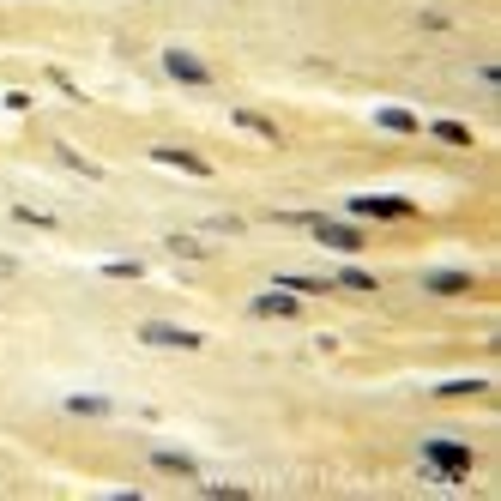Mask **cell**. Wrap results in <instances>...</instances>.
Listing matches in <instances>:
<instances>
[{
  "instance_id": "obj_14",
  "label": "cell",
  "mask_w": 501,
  "mask_h": 501,
  "mask_svg": "<svg viewBox=\"0 0 501 501\" xmlns=\"http://www.w3.org/2000/svg\"><path fill=\"white\" fill-rule=\"evenodd\" d=\"M435 140H447V145H471V127H460V121H435Z\"/></svg>"
},
{
  "instance_id": "obj_7",
  "label": "cell",
  "mask_w": 501,
  "mask_h": 501,
  "mask_svg": "<svg viewBox=\"0 0 501 501\" xmlns=\"http://www.w3.org/2000/svg\"><path fill=\"white\" fill-rule=\"evenodd\" d=\"M151 163H169V169H181V176H212V163L194 158V151H181V145H151Z\"/></svg>"
},
{
  "instance_id": "obj_9",
  "label": "cell",
  "mask_w": 501,
  "mask_h": 501,
  "mask_svg": "<svg viewBox=\"0 0 501 501\" xmlns=\"http://www.w3.org/2000/svg\"><path fill=\"white\" fill-rule=\"evenodd\" d=\"M151 465H158V471H176V478H194V483H200V465L187 460V453H169V447H158V453H151Z\"/></svg>"
},
{
  "instance_id": "obj_4",
  "label": "cell",
  "mask_w": 501,
  "mask_h": 501,
  "mask_svg": "<svg viewBox=\"0 0 501 501\" xmlns=\"http://www.w3.org/2000/svg\"><path fill=\"white\" fill-rule=\"evenodd\" d=\"M145 344H158V351H200L205 332H194V326H169V321H145L140 326Z\"/></svg>"
},
{
  "instance_id": "obj_5",
  "label": "cell",
  "mask_w": 501,
  "mask_h": 501,
  "mask_svg": "<svg viewBox=\"0 0 501 501\" xmlns=\"http://www.w3.org/2000/svg\"><path fill=\"white\" fill-rule=\"evenodd\" d=\"M296 308H302V296L296 290H260V296H254V314H260V321H296Z\"/></svg>"
},
{
  "instance_id": "obj_2",
  "label": "cell",
  "mask_w": 501,
  "mask_h": 501,
  "mask_svg": "<svg viewBox=\"0 0 501 501\" xmlns=\"http://www.w3.org/2000/svg\"><path fill=\"white\" fill-rule=\"evenodd\" d=\"M423 465H435V471H447V478H471V447H460V442H442V435H429L423 442Z\"/></svg>"
},
{
  "instance_id": "obj_12",
  "label": "cell",
  "mask_w": 501,
  "mask_h": 501,
  "mask_svg": "<svg viewBox=\"0 0 501 501\" xmlns=\"http://www.w3.org/2000/svg\"><path fill=\"white\" fill-rule=\"evenodd\" d=\"M375 121H381L387 133H417V115H411V109H381Z\"/></svg>"
},
{
  "instance_id": "obj_18",
  "label": "cell",
  "mask_w": 501,
  "mask_h": 501,
  "mask_svg": "<svg viewBox=\"0 0 501 501\" xmlns=\"http://www.w3.org/2000/svg\"><path fill=\"white\" fill-rule=\"evenodd\" d=\"M169 248H176L181 260H194V254H205V248H200V241H194V236H169Z\"/></svg>"
},
{
  "instance_id": "obj_3",
  "label": "cell",
  "mask_w": 501,
  "mask_h": 501,
  "mask_svg": "<svg viewBox=\"0 0 501 501\" xmlns=\"http://www.w3.org/2000/svg\"><path fill=\"white\" fill-rule=\"evenodd\" d=\"M163 73H169L176 85H194V91H205V85H212V67H205L194 49H163Z\"/></svg>"
},
{
  "instance_id": "obj_10",
  "label": "cell",
  "mask_w": 501,
  "mask_h": 501,
  "mask_svg": "<svg viewBox=\"0 0 501 501\" xmlns=\"http://www.w3.org/2000/svg\"><path fill=\"white\" fill-rule=\"evenodd\" d=\"M67 411L73 417H109V399L103 393H67Z\"/></svg>"
},
{
  "instance_id": "obj_13",
  "label": "cell",
  "mask_w": 501,
  "mask_h": 501,
  "mask_svg": "<svg viewBox=\"0 0 501 501\" xmlns=\"http://www.w3.org/2000/svg\"><path fill=\"white\" fill-rule=\"evenodd\" d=\"M13 218L31 223V230H55V212H37V205H13Z\"/></svg>"
},
{
  "instance_id": "obj_6",
  "label": "cell",
  "mask_w": 501,
  "mask_h": 501,
  "mask_svg": "<svg viewBox=\"0 0 501 501\" xmlns=\"http://www.w3.org/2000/svg\"><path fill=\"white\" fill-rule=\"evenodd\" d=\"M351 212H357V218H411V200H393V194H357Z\"/></svg>"
},
{
  "instance_id": "obj_1",
  "label": "cell",
  "mask_w": 501,
  "mask_h": 501,
  "mask_svg": "<svg viewBox=\"0 0 501 501\" xmlns=\"http://www.w3.org/2000/svg\"><path fill=\"white\" fill-rule=\"evenodd\" d=\"M296 223L321 241V248H332V254H362V248H369V236H362L357 223H332V218H321V212H302Z\"/></svg>"
},
{
  "instance_id": "obj_15",
  "label": "cell",
  "mask_w": 501,
  "mask_h": 501,
  "mask_svg": "<svg viewBox=\"0 0 501 501\" xmlns=\"http://www.w3.org/2000/svg\"><path fill=\"white\" fill-rule=\"evenodd\" d=\"M332 290H375V278H369V272H357V266H344Z\"/></svg>"
},
{
  "instance_id": "obj_8",
  "label": "cell",
  "mask_w": 501,
  "mask_h": 501,
  "mask_svg": "<svg viewBox=\"0 0 501 501\" xmlns=\"http://www.w3.org/2000/svg\"><path fill=\"white\" fill-rule=\"evenodd\" d=\"M423 290H429V296H460V290H471V272H429Z\"/></svg>"
},
{
  "instance_id": "obj_16",
  "label": "cell",
  "mask_w": 501,
  "mask_h": 501,
  "mask_svg": "<svg viewBox=\"0 0 501 501\" xmlns=\"http://www.w3.org/2000/svg\"><path fill=\"white\" fill-rule=\"evenodd\" d=\"M442 399H465V393H483V381H447V387H435Z\"/></svg>"
},
{
  "instance_id": "obj_11",
  "label": "cell",
  "mask_w": 501,
  "mask_h": 501,
  "mask_svg": "<svg viewBox=\"0 0 501 501\" xmlns=\"http://www.w3.org/2000/svg\"><path fill=\"white\" fill-rule=\"evenodd\" d=\"M236 127H241V133H260L266 145H278V127H272L266 115H254V109H236Z\"/></svg>"
},
{
  "instance_id": "obj_17",
  "label": "cell",
  "mask_w": 501,
  "mask_h": 501,
  "mask_svg": "<svg viewBox=\"0 0 501 501\" xmlns=\"http://www.w3.org/2000/svg\"><path fill=\"white\" fill-rule=\"evenodd\" d=\"M103 272H109V278H140L145 266H140V260H109V266H103Z\"/></svg>"
}]
</instances>
